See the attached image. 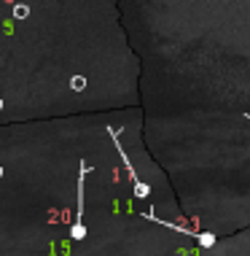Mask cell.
<instances>
[{"instance_id": "5", "label": "cell", "mask_w": 250, "mask_h": 256, "mask_svg": "<svg viewBox=\"0 0 250 256\" xmlns=\"http://www.w3.org/2000/svg\"><path fill=\"white\" fill-rule=\"evenodd\" d=\"M73 89H83V78H81V76H75V78H73Z\"/></svg>"}, {"instance_id": "1", "label": "cell", "mask_w": 250, "mask_h": 256, "mask_svg": "<svg viewBox=\"0 0 250 256\" xmlns=\"http://www.w3.org/2000/svg\"><path fill=\"white\" fill-rule=\"evenodd\" d=\"M108 135H110V140L116 143V151H119V156H121V162H124V168H127V172H129V178H132V186H135V197H140V200H145L148 197V184H143L140 178H137V170L132 168V162H129V156H127V151L121 148V140H119V130H113V127H108Z\"/></svg>"}, {"instance_id": "2", "label": "cell", "mask_w": 250, "mask_h": 256, "mask_svg": "<svg viewBox=\"0 0 250 256\" xmlns=\"http://www.w3.org/2000/svg\"><path fill=\"white\" fill-rule=\"evenodd\" d=\"M86 176H89V168H86V162H81V170H78V216H75V224L70 230L73 240L86 238V226H83V181H86Z\"/></svg>"}, {"instance_id": "3", "label": "cell", "mask_w": 250, "mask_h": 256, "mask_svg": "<svg viewBox=\"0 0 250 256\" xmlns=\"http://www.w3.org/2000/svg\"><path fill=\"white\" fill-rule=\"evenodd\" d=\"M30 16V6L27 3H13V19H27Z\"/></svg>"}, {"instance_id": "4", "label": "cell", "mask_w": 250, "mask_h": 256, "mask_svg": "<svg viewBox=\"0 0 250 256\" xmlns=\"http://www.w3.org/2000/svg\"><path fill=\"white\" fill-rule=\"evenodd\" d=\"M197 240H199V246H205V248L215 246V234H210V232H202V234H197Z\"/></svg>"}]
</instances>
